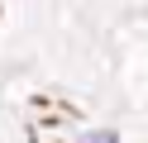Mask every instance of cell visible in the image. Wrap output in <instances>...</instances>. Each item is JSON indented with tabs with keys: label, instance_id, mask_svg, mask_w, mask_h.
I'll return each instance as SVG.
<instances>
[{
	"label": "cell",
	"instance_id": "6da1fadb",
	"mask_svg": "<svg viewBox=\"0 0 148 143\" xmlns=\"http://www.w3.org/2000/svg\"><path fill=\"white\" fill-rule=\"evenodd\" d=\"M81 143H115V133H110V129H96V133H86Z\"/></svg>",
	"mask_w": 148,
	"mask_h": 143
}]
</instances>
